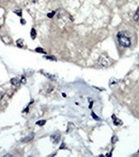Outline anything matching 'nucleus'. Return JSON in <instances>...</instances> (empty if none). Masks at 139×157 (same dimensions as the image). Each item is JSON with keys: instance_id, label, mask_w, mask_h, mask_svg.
Masks as SVG:
<instances>
[{"instance_id": "423d86ee", "label": "nucleus", "mask_w": 139, "mask_h": 157, "mask_svg": "<svg viewBox=\"0 0 139 157\" xmlns=\"http://www.w3.org/2000/svg\"><path fill=\"white\" fill-rule=\"evenodd\" d=\"M33 136H34V135H33V133H31V134H29L28 136H26L25 138L22 140V142H27V141H29V140H31L33 138Z\"/></svg>"}, {"instance_id": "20e7f679", "label": "nucleus", "mask_w": 139, "mask_h": 157, "mask_svg": "<svg viewBox=\"0 0 139 157\" xmlns=\"http://www.w3.org/2000/svg\"><path fill=\"white\" fill-rule=\"evenodd\" d=\"M112 119L113 120V124L115 126H119V125H122V121L120 120L118 118L116 117L115 115H112Z\"/></svg>"}, {"instance_id": "1a4fd4ad", "label": "nucleus", "mask_w": 139, "mask_h": 157, "mask_svg": "<svg viewBox=\"0 0 139 157\" xmlns=\"http://www.w3.org/2000/svg\"><path fill=\"white\" fill-rule=\"evenodd\" d=\"M17 45H18V47H20V48H22V47H23V40L22 39H19L17 41Z\"/></svg>"}, {"instance_id": "9b49d317", "label": "nucleus", "mask_w": 139, "mask_h": 157, "mask_svg": "<svg viewBox=\"0 0 139 157\" xmlns=\"http://www.w3.org/2000/svg\"><path fill=\"white\" fill-rule=\"evenodd\" d=\"M91 115H92V117H93V119L94 120H100V119H99V117L97 116V115H95V113L94 112H92V113H91Z\"/></svg>"}, {"instance_id": "0eeeda50", "label": "nucleus", "mask_w": 139, "mask_h": 157, "mask_svg": "<svg viewBox=\"0 0 139 157\" xmlns=\"http://www.w3.org/2000/svg\"><path fill=\"white\" fill-rule=\"evenodd\" d=\"M31 37L33 40L35 39L36 37V31L35 30L34 28H32V30L31 31Z\"/></svg>"}, {"instance_id": "f8f14e48", "label": "nucleus", "mask_w": 139, "mask_h": 157, "mask_svg": "<svg viewBox=\"0 0 139 157\" xmlns=\"http://www.w3.org/2000/svg\"><path fill=\"white\" fill-rule=\"evenodd\" d=\"M46 123V121L45 120H40V121H37L36 122V124H38V125H39V126H43Z\"/></svg>"}, {"instance_id": "6e6552de", "label": "nucleus", "mask_w": 139, "mask_h": 157, "mask_svg": "<svg viewBox=\"0 0 139 157\" xmlns=\"http://www.w3.org/2000/svg\"><path fill=\"white\" fill-rule=\"evenodd\" d=\"M133 20L135 21H139V7L138 8L136 12L135 13L134 16H133Z\"/></svg>"}, {"instance_id": "ddd939ff", "label": "nucleus", "mask_w": 139, "mask_h": 157, "mask_svg": "<svg viewBox=\"0 0 139 157\" xmlns=\"http://www.w3.org/2000/svg\"><path fill=\"white\" fill-rule=\"evenodd\" d=\"M54 14H55V12L54 11H53V12H51L49 13H48V14H47V16H48L49 18H52L54 15Z\"/></svg>"}, {"instance_id": "f257e3e1", "label": "nucleus", "mask_w": 139, "mask_h": 157, "mask_svg": "<svg viewBox=\"0 0 139 157\" xmlns=\"http://www.w3.org/2000/svg\"><path fill=\"white\" fill-rule=\"evenodd\" d=\"M117 38L120 45L123 48H129L132 45L131 38L125 31L119 32L117 35Z\"/></svg>"}, {"instance_id": "9d476101", "label": "nucleus", "mask_w": 139, "mask_h": 157, "mask_svg": "<svg viewBox=\"0 0 139 157\" xmlns=\"http://www.w3.org/2000/svg\"><path fill=\"white\" fill-rule=\"evenodd\" d=\"M36 51L37 52L43 53V54H45V53H46V52L45 51V50H44V49L41 48H37L36 49Z\"/></svg>"}, {"instance_id": "f3484780", "label": "nucleus", "mask_w": 139, "mask_h": 157, "mask_svg": "<svg viewBox=\"0 0 139 157\" xmlns=\"http://www.w3.org/2000/svg\"><path fill=\"white\" fill-rule=\"evenodd\" d=\"M3 97H4V94H3L2 93H1V92H0V100H1V99L3 98Z\"/></svg>"}, {"instance_id": "7ed1b4c3", "label": "nucleus", "mask_w": 139, "mask_h": 157, "mask_svg": "<svg viewBox=\"0 0 139 157\" xmlns=\"http://www.w3.org/2000/svg\"><path fill=\"white\" fill-rule=\"evenodd\" d=\"M51 140L55 144L58 143L59 142V140H60V135H59V134H54V135H52L51 136Z\"/></svg>"}, {"instance_id": "4468645a", "label": "nucleus", "mask_w": 139, "mask_h": 157, "mask_svg": "<svg viewBox=\"0 0 139 157\" xmlns=\"http://www.w3.org/2000/svg\"><path fill=\"white\" fill-rule=\"evenodd\" d=\"M14 13H17L19 16H21V15H22V10H18V11H14Z\"/></svg>"}, {"instance_id": "2eb2a0df", "label": "nucleus", "mask_w": 139, "mask_h": 157, "mask_svg": "<svg viewBox=\"0 0 139 157\" xmlns=\"http://www.w3.org/2000/svg\"><path fill=\"white\" fill-rule=\"evenodd\" d=\"M45 58H47L48 60H56V58H55L54 57H53V56H52V57H45Z\"/></svg>"}, {"instance_id": "dca6fc26", "label": "nucleus", "mask_w": 139, "mask_h": 157, "mask_svg": "<svg viewBox=\"0 0 139 157\" xmlns=\"http://www.w3.org/2000/svg\"><path fill=\"white\" fill-rule=\"evenodd\" d=\"M20 81H21V82H22V83H25V82H26V79L24 78V77H22Z\"/></svg>"}, {"instance_id": "a211bd4d", "label": "nucleus", "mask_w": 139, "mask_h": 157, "mask_svg": "<svg viewBox=\"0 0 139 157\" xmlns=\"http://www.w3.org/2000/svg\"><path fill=\"white\" fill-rule=\"evenodd\" d=\"M21 22H22V24H24L26 22V21H24V20H21Z\"/></svg>"}, {"instance_id": "f03ea898", "label": "nucleus", "mask_w": 139, "mask_h": 157, "mask_svg": "<svg viewBox=\"0 0 139 157\" xmlns=\"http://www.w3.org/2000/svg\"><path fill=\"white\" fill-rule=\"evenodd\" d=\"M98 62H99V65L100 67H106V66L109 65V60H108V58H106V57H104L103 55L100 57Z\"/></svg>"}, {"instance_id": "39448f33", "label": "nucleus", "mask_w": 139, "mask_h": 157, "mask_svg": "<svg viewBox=\"0 0 139 157\" xmlns=\"http://www.w3.org/2000/svg\"><path fill=\"white\" fill-rule=\"evenodd\" d=\"M11 82L13 85H15V86H19L21 83V81L19 80L18 78H12L11 80Z\"/></svg>"}]
</instances>
